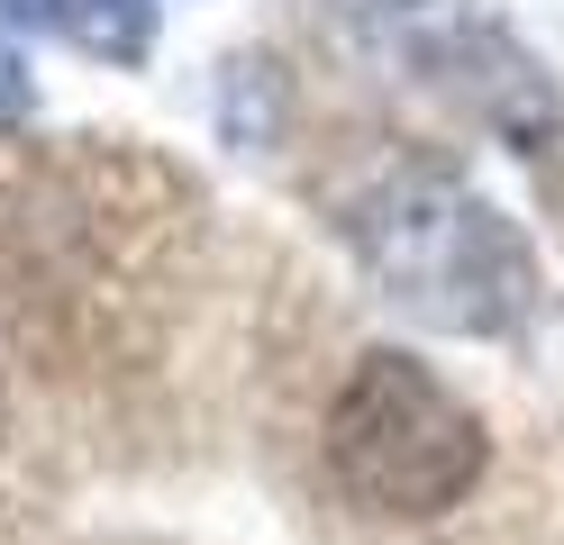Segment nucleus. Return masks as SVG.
Wrapping results in <instances>:
<instances>
[{"instance_id": "6", "label": "nucleus", "mask_w": 564, "mask_h": 545, "mask_svg": "<svg viewBox=\"0 0 564 545\" xmlns=\"http://www.w3.org/2000/svg\"><path fill=\"white\" fill-rule=\"evenodd\" d=\"M0 427H10V391H0Z\"/></svg>"}, {"instance_id": "3", "label": "nucleus", "mask_w": 564, "mask_h": 545, "mask_svg": "<svg viewBox=\"0 0 564 545\" xmlns=\"http://www.w3.org/2000/svg\"><path fill=\"white\" fill-rule=\"evenodd\" d=\"M365 28L401 73L455 91L482 128H501L519 145H538L555 128V91H546L538 55H528L482 0H365Z\"/></svg>"}, {"instance_id": "2", "label": "nucleus", "mask_w": 564, "mask_h": 545, "mask_svg": "<svg viewBox=\"0 0 564 545\" xmlns=\"http://www.w3.org/2000/svg\"><path fill=\"white\" fill-rule=\"evenodd\" d=\"M328 482L365 519H446L482 482V418L455 400L429 363H410L392 346H373L346 363V382L328 400Z\"/></svg>"}, {"instance_id": "1", "label": "nucleus", "mask_w": 564, "mask_h": 545, "mask_svg": "<svg viewBox=\"0 0 564 545\" xmlns=\"http://www.w3.org/2000/svg\"><path fill=\"white\" fill-rule=\"evenodd\" d=\"M346 246L382 301L437 337H510L538 309V254L519 218H501L446 164H392L373 192H356Z\"/></svg>"}, {"instance_id": "4", "label": "nucleus", "mask_w": 564, "mask_h": 545, "mask_svg": "<svg viewBox=\"0 0 564 545\" xmlns=\"http://www.w3.org/2000/svg\"><path fill=\"white\" fill-rule=\"evenodd\" d=\"M0 28H46V36H74L83 55L137 64L155 46V0H0Z\"/></svg>"}, {"instance_id": "5", "label": "nucleus", "mask_w": 564, "mask_h": 545, "mask_svg": "<svg viewBox=\"0 0 564 545\" xmlns=\"http://www.w3.org/2000/svg\"><path fill=\"white\" fill-rule=\"evenodd\" d=\"M28 109H37V83H28L19 46H0V128H28Z\"/></svg>"}]
</instances>
